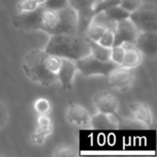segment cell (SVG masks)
<instances>
[{
	"instance_id": "d4e9b609",
	"label": "cell",
	"mask_w": 157,
	"mask_h": 157,
	"mask_svg": "<svg viewBox=\"0 0 157 157\" xmlns=\"http://www.w3.org/2000/svg\"><path fill=\"white\" fill-rule=\"evenodd\" d=\"M100 45L107 47V48H111L113 47L114 44V31L111 29H106V31L103 33L99 40L98 41Z\"/></svg>"
},
{
	"instance_id": "44dd1931",
	"label": "cell",
	"mask_w": 157,
	"mask_h": 157,
	"mask_svg": "<svg viewBox=\"0 0 157 157\" xmlns=\"http://www.w3.org/2000/svg\"><path fill=\"white\" fill-rule=\"evenodd\" d=\"M33 108L36 113L39 115H49V113L52 111V105L48 98H39L35 100Z\"/></svg>"
},
{
	"instance_id": "6da1fadb",
	"label": "cell",
	"mask_w": 157,
	"mask_h": 157,
	"mask_svg": "<svg viewBox=\"0 0 157 157\" xmlns=\"http://www.w3.org/2000/svg\"><path fill=\"white\" fill-rule=\"evenodd\" d=\"M11 22L15 28L28 32L40 30L54 35L77 31V16L70 6L52 10L40 5L31 12H18Z\"/></svg>"
},
{
	"instance_id": "4dcf8cb0",
	"label": "cell",
	"mask_w": 157,
	"mask_h": 157,
	"mask_svg": "<svg viewBox=\"0 0 157 157\" xmlns=\"http://www.w3.org/2000/svg\"><path fill=\"white\" fill-rule=\"evenodd\" d=\"M103 0H95V6H97V5H98L99 3H101Z\"/></svg>"
},
{
	"instance_id": "83f0119b",
	"label": "cell",
	"mask_w": 157,
	"mask_h": 157,
	"mask_svg": "<svg viewBox=\"0 0 157 157\" xmlns=\"http://www.w3.org/2000/svg\"><path fill=\"white\" fill-rule=\"evenodd\" d=\"M121 4V0H103L101 3H99L98 5L95 6L94 7V13L95 15L109 8V7H111L113 6H117V5H120Z\"/></svg>"
},
{
	"instance_id": "9c48e42d",
	"label": "cell",
	"mask_w": 157,
	"mask_h": 157,
	"mask_svg": "<svg viewBox=\"0 0 157 157\" xmlns=\"http://www.w3.org/2000/svg\"><path fill=\"white\" fill-rule=\"evenodd\" d=\"M134 45L148 58L155 59L157 56V31L139 32Z\"/></svg>"
},
{
	"instance_id": "277c9868",
	"label": "cell",
	"mask_w": 157,
	"mask_h": 157,
	"mask_svg": "<svg viewBox=\"0 0 157 157\" xmlns=\"http://www.w3.org/2000/svg\"><path fill=\"white\" fill-rule=\"evenodd\" d=\"M75 63L77 71L85 77H89L93 75L109 76V75L115 68L120 66L112 61H100L95 58L92 54H88L86 57L75 61Z\"/></svg>"
},
{
	"instance_id": "30bf717a",
	"label": "cell",
	"mask_w": 157,
	"mask_h": 157,
	"mask_svg": "<svg viewBox=\"0 0 157 157\" xmlns=\"http://www.w3.org/2000/svg\"><path fill=\"white\" fill-rule=\"evenodd\" d=\"M66 121L75 126L80 128H91L90 120L91 117L88 111L83 108L81 105L75 102H70L68 105V109L65 115Z\"/></svg>"
},
{
	"instance_id": "ffe728a7",
	"label": "cell",
	"mask_w": 157,
	"mask_h": 157,
	"mask_svg": "<svg viewBox=\"0 0 157 157\" xmlns=\"http://www.w3.org/2000/svg\"><path fill=\"white\" fill-rule=\"evenodd\" d=\"M77 154V150L69 144H59L57 145L53 151L52 155L55 157H71V156H76Z\"/></svg>"
},
{
	"instance_id": "4fadbf2b",
	"label": "cell",
	"mask_w": 157,
	"mask_h": 157,
	"mask_svg": "<svg viewBox=\"0 0 157 157\" xmlns=\"http://www.w3.org/2000/svg\"><path fill=\"white\" fill-rule=\"evenodd\" d=\"M77 72L75 63L72 60L62 58V64L57 73V81L61 83L63 90H71L73 88L74 78Z\"/></svg>"
},
{
	"instance_id": "f1b7e54d",
	"label": "cell",
	"mask_w": 157,
	"mask_h": 157,
	"mask_svg": "<svg viewBox=\"0 0 157 157\" xmlns=\"http://www.w3.org/2000/svg\"><path fill=\"white\" fill-rule=\"evenodd\" d=\"M9 118V113L6 105L0 100V130L6 124Z\"/></svg>"
},
{
	"instance_id": "ba28073f",
	"label": "cell",
	"mask_w": 157,
	"mask_h": 157,
	"mask_svg": "<svg viewBox=\"0 0 157 157\" xmlns=\"http://www.w3.org/2000/svg\"><path fill=\"white\" fill-rule=\"evenodd\" d=\"M139 32L140 31L137 29V28L134 26L130 18L118 22L114 30L113 46L122 45L125 43L134 44Z\"/></svg>"
},
{
	"instance_id": "484cf974",
	"label": "cell",
	"mask_w": 157,
	"mask_h": 157,
	"mask_svg": "<svg viewBox=\"0 0 157 157\" xmlns=\"http://www.w3.org/2000/svg\"><path fill=\"white\" fill-rule=\"evenodd\" d=\"M120 6L128 12L132 13L143 6V0H121Z\"/></svg>"
},
{
	"instance_id": "7c38bea8",
	"label": "cell",
	"mask_w": 157,
	"mask_h": 157,
	"mask_svg": "<svg viewBox=\"0 0 157 157\" xmlns=\"http://www.w3.org/2000/svg\"><path fill=\"white\" fill-rule=\"evenodd\" d=\"M53 131V121L49 115H39L36 129L31 134V142L36 145H42L47 137Z\"/></svg>"
},
{
	"instance_id": "8992f818",
	"label": "cell",
	"mask_w": 157,
	"mask_h": 157,
	"mask_svg": "<svg viewBox=\"0 0 157 157\" xmlns=\"http://www.w3.org/2000/svg\"><path fill=\"white\" fill-rule=\"evenodd\" d=\"M68 4L76 13L77 31L85 34L95 16V0H68Z\"/></svg>"
},
{
	"instance_id": "8fae6325",
	"label": "cell",
	"mask_w": 157,
	"mask_h": 157,
	"mask_svg": "<svg viewBox=\"0 0 157 157\" xmlns=\"http://www.w3.org/2000/svg\"><path fill=\"white\" fill-rule=\"evenodd\" d=\"M94 105L98 112L106 114H117L119 109V100L109 91H100L97 93L93 99Z\"/></svg>"
},
{
	"instance_id": "cb8c5ba5",
	"label": "cell",
	"mask_w": 157,
	"mask_h": 157,
	"mask_svg": "<svg viewBox=\"0 0 157 157\" xmlns=\"http://www.w3.org/2000/svg\"><path fill=\"white\" fill-rule=\"evenodd\" d=\"M39 6L36 0H19L17 4V8L19 13H26L35 10Z\"/></svg>"
},
{
	"instance_id": "7402d4cb",
	"label": "cell",
	"mask_w": 157,
	"mask_h": 157,
	"mask_svg": "<svg viewBox=\"0 0 157 157\" xmlns=\"http://www.w3.org/2000/svg\"><path fill=\"white\" fill-rule=\"evenodd\" d=\"M61 64H62V58L61 57L48 53L47 58H46V65H47L48 70L52 74L57 75V73L61 67Z\"/></svg>"
},
{
	"instance_id": "52a82bcc",
	"label": "cell",
	"mask_w": 157,
	"mask_h": 157,
	"mask_svg": "<svg viewBox=\"0 0 157 157\" xmlns=\"http://www.w3.org/2000/svg\"><path fill=\"white\" fill-rule=\"evenodd\" d=\"M135 74L133 69L118 66L109 75V86L119 92L128 91L133 85Z\"/></svg>"
},
{
	"instance_id": "4316f807",
	"label": "cell",
	"mask_w": 157,
	"mask_h": 157,
	"mask_svg": "<svg viewBox=\"0 0 157 157\" xmlns=\"http://www.w3.org/2000/svg\"><path fill=\"white\" fill-rule=\"evenodd\" d=\"M44 7L52 9V10H60L69 6L68 0H46L43 5Z\"/></svg>"
},
{
	"instance_id": "3957f363",
	"label": "cell",
	"mask_w": 157,
	"mask_h": 157,
	"mask_svg": "<svg viewBox=\"0 0 157 157\" xmlns=\"http://www.w3.org/2000/svg\"><path fill=\"white\" fill-rule=\"evenodd\" d=\"M48 52L41 49H33L24 57L22 70L33 83L41 86H50L57 81V75L52 74L46 65Z\"/></svg>"
},
{
	"instance_id": "5b68a950",
	"label": "cell",
	"mask_w": 157,
	"mask_h": 157,
	"mask_svg": "<svg viewBox=\"0 0 157 157\" xmlns=\"http://www.w3.org/2000/svg\"><path fill=\"white\" fill-rule=\"evenodd\" d=\"M129 18L140 32L157 31V12L155 7L142 6L130 13Z\"/></svg>"
},
{
	"instance_id": "2e32d148",
	"label": "cell",
	"mask_w": 157,
	"mask_h": 157,
	"mask_svg": "<svg viewBox=\"0 0 157 157\" xmlns=\"http://www.w3.org/2000/svg\"><path fill=\"white\" fill-rule=\"evenodd\" d=\"M125 49V54L124 59L122 62V64L121 66L134 69L137 66H139L143 61V54L138 50V48L134 44L131 43H125L122 44Z\"/></svg>"
},
{
	"instance_id": "ac0fdd59",
	"label": "cell",
	"mask_w": 157,
	"mask_h": 157,
	"mask_svg": "<svg viewBox=\"0 0 157 157\" xmlns=\"http://www.w3.org/2000/svg\"><path fill=\"white\" fill-rule=\"evenodd\" d=\"M88 40V39H87ZM89 47H90V54H92L95 58L103 61L108 62L110 61V52L111 48H107L102 45H100L98 42L89 40Z\"/></svg>"
},
{
	"instance_id": "9a60e30c",
	"label": "cell",
	"mask_w": 157,
	"mask_h": 157,
	"mask_svg": "<svg viewBox=\"0 0 157 157\" xmlns=\"http://www.w3.org/2000/svg\"><path fill=\"white\" fill-rule=\"evenodd\" d=\"M129 109L136 121L142 122L143 124L148 127L153 125L154 117L150 107L146 103L139 102V101L132 102L129 105Z\"/></svg>"
},
{
	"instance_id": "d6986e66",
	"label": "cell",
	"mask_w": 157,
	"mask_h": 157,
	"mask_svg": "<svg viewBox=\"0 0 157 157\" xmlns=\"http://www.w3.org/2000/svg\"><path fill=\"white\" fill-rule=\"evenodd\" d=\"M106 29H107V28L105 26H103L102 24H100L98 22L92 20L91 23L89 24L85 35L89 40L98 42L99 40V39L101 38V36L103 35V33L106 31Z\"/></svg>"
},
{
	"instance_id": "7a4b0ae2",
	"label": "cell",
	"mask_w": 157,
	"mask_h": 157,
	"mask_svg": "<svg viewBox=\"0 0 157 157\" xmlns=\"http://www.w3.org/2000/svg\"><path fill=\"white\" fill-rule=\"evenodd\" d=\"M44 51L50 54L74 62L90 54L87 38L85 34L79 33L78 31L50 35Z\"/></svg>"
},
{
	"instance_id": "f546056e",
	"label": "cell",
	"mask_w": 157,
	"mask_h": 157,
	"mask_svg": "<svg viewBox=\"0 0 157 157\" xmlns=\"http://www.w3.org/2000/svg\"><path fill=\"white\" fill-rule=\"evenodd\" d=\"M36 1H37V2L39 3V5L40 6V5H43V4L45 3V1H46V0H36Z\"/></svg>"
},
{
	"instance_id": "e0dca14e",
	"label": "cell",
	"mask_w": 157,
	"mask_h": 157,
	"mask_svg": "<svg viewBox=\"0 0 157 157\" xmlns=\"http://www.w3.org/2000/svg\"><path fill=\"white\" fill-rule=\"evenodd\" d=\"M101 12H103L105 17L108 20L114 22V23H118L121 20L127 19L130 17V12L125 10L120 5L113 6L109 7V8H107Z\"/></svg>"
},
{
	"instance_id": "5bb4252c",
	"label": "cell",
	"mask_w": 157,
	"mask_h": 157,
	"mask_svg": "<svg viewBox=\"0 0 157 157\" xmlns=\"http://www.w3.org/2000/svg\"><path fill=\"white\" fill-rule=\"evenodd\" d=\"M117 114H106L98 112L90 120V127L95 130H114L120 127Z\"/></svg>"
},
{
	"instance_id": "603a6c76",
	"label": "cell",
	"mask_w": 157,
	"mask_h": 157,
	"mask_svg": "<svg viewBox=\"0 0 157 157\" xmlns=\"http://www.w3.org/2000/svg\"><path fill=\"white\" fill-rule=\"evenodd\" d=\"M125 54V49L123 45H117L111 47L110 52V61L115 63L118 65H121Z\"/></svg>"
}]
</instances>
